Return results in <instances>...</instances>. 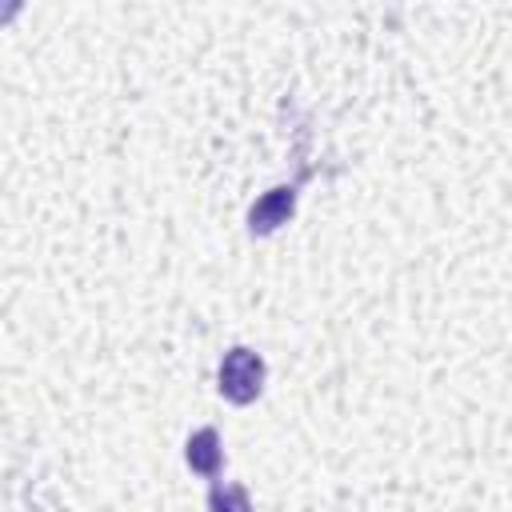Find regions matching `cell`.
<instances>
[{"instance_id": "1", "label": "cell", "mask_w": 512, "mask_h": 512, "mask_svg": "<svg viewBox=\"0 0 512 512\" xmlns=\"http://www.w3.org/2000/svg\"><path fill=\"white\" fill-rule=\"evenodd\" d=\"M260 388H264V360L252 348H232L220 360V392L232 404H248L260 396Z\"/></svg>"}, {"instance_id": "3", "label": "cell", "mask_w": 512, "mask_h": 512, "mask_svg": "<svg viewBox=\"0 0 512 512\" xmlns=\"http://www.w3.org/2000/svg\"><path fill=\"white\" fill-rule=\"evenodd\" d=\"M184 460L192 472L200 476H220V464H224V448H220V432L216 428H200L188 436V448H184Z\"/></svg>"}, {"instance_id": "4", "label": "cell", "mask_w": 512, "mask_h": 512, "mask_svg": "<svg viewBox=\"0 0 512 512\" xmlns=\"http://www.w3.org/2000/svg\"><path fill=\"white\" fill-rule=\"evenodd\" d=\"M208 512H252V504H248V492L240 484H212Z\"/></svg>"}, {"instance_id": "2", "label": "cell", "mask_w": 512, "mask_h": 512, "mask_svg": "<svg viewBox=\"0 0 512 512\" xmlns=\"http://www.w3.org/2000/svg\"><path fill=\"white\" fill-rule=\"evenodd\" d=\"M292 208H296V192H292V188H272V192H264V196L252 204L248 228H252L256 236H268V232H276L280 224H288Z\"/></svg>"}]
</instances>
